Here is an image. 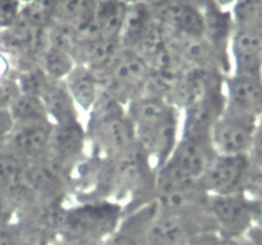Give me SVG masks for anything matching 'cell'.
<instances>
[{
	"mask_svg": "<svg viewBox=\"0 0 262 245\" xmlns=\"http://www.w3.org/2000/svg\"><path fill=\"white\" fill-rule=\"evenodd\" d=\"M216 156L211 140L179 138L166 162L156 171V190L184 183H200Z\"/></svg>",
	"mask_w": 262,
	"mask_h": 245,
	"instance_id": "cell-6",
	"label": "cell"
},
{
	"mask_svg": "<svg viewBox=\"0 0 262 245\" xmlns=\"http://www.w3.org/2000/svg\"><path fill=\"white\" fill-rule=\"evenodd\" d=\"M230 10L233 15L230 73L262 76V22L258 0L237 2Z\"/></svg>",
	"mask_w": 262,
	"mask_h": 245,
	"instance_id": "cell-4",
	"label": "cell"
},
{
	"mask_svg": "<svg viewBox=\"0 0 262 245\" xmlns=\"http://www.w3.org/2000/svg\"><path fill=\"white\" fill-rule=\"evenodd\" d=\"M9 112L14 124L50 121L40 97L31 94L20 93L10 105Z\"/></svg>",
	"mask_w": 262,
	"mask_h": 245,
	"instance_id": "cell-24",
	"label": "cell"
},
{
	"mask_svg": "<svg viewBox=\"0 0 262 245\" xmlns=\"http://www.w3.org/2000/svg\"><path fill=\"white\" fill-rule=\"evenodd\" d=\"M91 156L113 158L137 143L127 107L104 91L89 112L86 127Z\"/></svg>",
	"mask_w": 262,
	"mask_h": 245,
	"instance_id": "cell-3",
	"label": "cell"
},
{
	"mask_svg": "<svg viewBox=\"0 0 262 245\" xmlns=\"http://www.w3.org/2000/svg\"><path fill=\"white\" fill-rule=\"evenodd\" d=\"M40 99L53 125L67 124L79 120V110L64 81L50 79Z\"/></svg>",
	"mask_w": 262,
	"mask_h": 245,
	"instance_id": "cell-19",
	"label": "cell"
},
{
	"mask_svg": "<svg viewBox=\"0 0 262 245\" xmlns=\"http://www.w3.org/2000/svg\"><path fill=\"white\" fill-rule=\"evenodd\" d=\"M86 128L78 121L53 125L48 158L73 175L77 166L86 158Z\"/></svg>",
	"mask_w": 262,
	"mask_h": 245,
	"instance_id": "cell-13",
	"label": "cell"
},
{
	"mask_svg": "<svg viewBox=\"0 0 262 245\" xmlns=\"http://www.w3.org/2000/svg\"><path fill=\"white\" fill-rule=\"evenodd\" d=\"M26 188L31 195L41 201L64 203L67 195L73 194V179L72 174L46 157L28 163Z\"/></svg>",
	"mask_w": 262,
	"mask_h": 245,
	"instance_id": "cell-12",
	"label": "cell"
},
{
	"mask_svg": "<svg viewBox=\"0 0 262 245\" xmlns=\"http://www.w3.org/2000/svg\"><path fill=\"white\" fill-rule=\"evenodd\" d=\"M13 127H14V121H13L9 110L0 109V145L2 147H4L5 140L12 132Z\"/></svg>",
	"mask_w": 262,
	"mask_h": 245,
	"instance_id": "cell-31",
	"label": "cell"
},
{
	"mask_svg": "<svg viewBox=\"0 0 262 245\" xmlns=\"http://www.w3.org/2000/svg\"><path fill=\"white\" fill-rule=\"evenodd\" d=\"M53 124L50 121L14 124L3 150L27 163L48 157Z\"/></svg>",
	"mask_w": 262,
	"mask_h": 245,
	"instance_id": "cell-15",
	"label": "cell"
},
{
	"mask_svg": "<svg viewBox=\"0 0 262 245\" xmlns=\"http://www.w3.org/2000/svg\"><path fill=\"white\" fill-rule=\"evenodd\" d=\"M148 4L156 22L171 35L187 37L202 36L204 15L199 3L152 2Z\"/></svg>",
	"mask_w": 262,
	"mask_h": 245,
	"instance_id": "cell-14",
	"label": "cell"
},
{
	"mask_svg": "<svg viewBox=\"0 0 262 245\" xmlns=\"http://www.w3.org/2000/svg\"><path fill=\"white\" fill-rule=\"evenodd\" d=\"M225 76H217L194 104L182 111L181 138L210 140L212 128L225 110Z\"/></svg>",
	"mask_w": 262,
	"mask_h": 245,
	"instance_id": "cell-8",
	"label": "cell"
},
{
	"mask_svg": "<svg viewBox=\"0 0 262 245\" xmlns=\"http://www.w3.org/2000/svg\"><path fill=\"white\" fill-rule=\"evenodd\" d=\"M215 231L206 206L187 209H156L147 245H183L192 237Z\"/></svg>",
	"mask_w": 262,
	"mask_h": 245,
	"instance_id": "cell-5",
	"label": "cell"
},
{
	"mask_svg": "<svg viewBox=\"0 0 262 245\" xmlns=\"http://www.w3.org/2000/svg\"><path fill=\"white\" fill-rule=\"evenodd\" d=\"M15 79H17V83L19 86L20 93L41 97L51 78H49L45 71L37 65L20 70L19 74L15 77Z\"/></svg>",
	"mask_w": 262,
	"mask_h": 245,
	"instance_id": "cell-25",
	"label": "cell"
},
{
	"mask_svg": "<svg viewBox=\"0 0 262 245\" xmlns=\"http://www.w3.org/2000/svg\"><path fill=\"white\" fill-rule=\"evenodd\" d=\"M20 9L18 2H0V28L8 30L12 27L19 18Z\"/></svg>",
	"mask_w": 262,
	"mask_h": 245,
	"instance_id": "cell-27",
	"label": "cell"
},
{
	"mask_svg": "<svg viewBox=\"0 0 262 245\" xmlns=\"http://www.w3.org/2000/svg\"><path fill=\"white\" fill-rule=\"evenodd\" d=\"M224 93L227 109L262 117V76L230 73L224 79Z\"/></svg>",
	"mask_w": 262,
	"mask_h": 245,
	"instance_id": "cell-17",
	"label": "cell"
},
{
	"mask_svg": "<svg viewBox=\"0 0 262 245\" xmlns=\"http://www.w3.org/2000/svg\"><path fill=\"white\" fill-rule=\"evenodd\" d=\"M219 235L214 234V232H209V234H202L199 236L192 237L191 240L183 245H215L216 244Z\"/></svg>",
	"mask_w": 262,
	"mask_h": 245,
	"instance_id": "cell-32",
	"label": "cell"
},
{
	"mask_svg": "<svg viewBox=\"0 0 262 245\" xmlns=\"http://www.w3.org/2000/svg\"><path fill=\"white\" fill-rule=\"evenodd\" d=\"M123 216V207L112 201L64 207L54 245H104Z\"/></svg>",
	"mask_w": 262,
	"mask_h": 245,
	"instance_id": "cell-2",
	"label": "cell"
},
{
	"mask_svg": "<svg viewBox=\"0 0 262 245\" xmlns=\"http://www.w3.org/2000/svg\"><path fill=\"white\" fill-rule=\"evenodd\" d=\"M204 15V32L202 37L209 43L219 58L227 76L232 71L230 65V38L233 33L232 10L224 9L217 3H200Z\"/></svg>",
	"mask_w": 262,
	"mask_h": 245,
	"instance_id": "cell-16",
	"label": "cell"
},
{
	"mask_svg": "<svg viewBox=\"0 0 262 245\" xmlns=\"http://www.w3.org/2000/svg\"><path fill=\"white\" fill-rule=\"evenodd\" d=\"M246 236L252 245H262V227L253 226Z\"/></svg>",
	"mask_w": 262,
	"mask_h": 245,
	"instance_id": "cell-34",
	"label": "cell"
},
{
	"mask_svg": "<svg viewBox=\"0 0 262 245\" xmlns=\"http://www.w3.org/2000/svg\"><path fill=\"white\" fill-rule=\"evenodd\" d=\"M128 3L100 2L95 5L94 22L100 37L120 41Z\"/></svg>",
	"mask_w": 262,
	"mask_h": 245,
	"instance_id": "cell-21",
	"label": "cell"
},
{
	"mask_svg": "<svg viewBox=\"0 0 262 245\" xmlns=\"http://www.w3.org/2000/svg\"><path fill=\"white\" fill-rule=\"evenodd\" d=\"M248 157H250L252 165L257 170L262 171V117L258 119L257 125H256L255 137H253L252 147H251Z\"/></svg>",
	"mask_w": 262,
	"mask_h": 245,
	"instance_id": "cell-29",
	"label": "cell"
},
{
	"mask_svg": "<svg viewBox=\"0 0 262 245\" xmlns=\"http://www.w3.org/2000/svg\"><path fill=\"white\" fill-rule=\"evenodd\" d=\"M20 94L19 86L15 78H0V109L9 110L10 105Z\"/></svg>",
	"mask_w": 262,
	"mask_h": 245,
	"instance_id": "cell-26",
	"label": "cell"
},
{
	"mask_svg": "<svg viewBox=\"0 0 262 245\" xmlns=\"http://www.w3.org/2000/svg\"><path fill=\"white\" fill-rule=\"evenodd\" d=\"M64 82L78 110L90 112L102 92L99 77L86 66L77 64Z\"/></svg>",
	"mask_w": 262,
	"mask_h": 245,
	"instance_id": "cell-20",
	"label": "cell"
},
{
	"mask_svg": "<svg viewBox=\"0 0 262 245\" xmlns=\"http://www.w3.org/2000/svg\"><path fill=\"white\" fill-rule=\"evenodd\" d=\"M258 119L225 107L212 128L210 140L216 155L248 156Z\"/></svg>",
	"mask_w": 262,
	"mask_h": 245,
	"instance_id": "cell-11",
	"label": "cell"
},
{
	"mask_svg": "<svg viewBox=\"0 0 262 245\" xmlns=\"http://www.w3.org/2000/svg\"><path fill=\"white\" fill-rule=\"evenodd\" d=\"M28 163L17 156L0 151V193L22 194L26 188V173Z\"/></svg>",
	"mask_w": 262,
	"mask_h": 245,
	"instance_id": "cell-22",
	"label": "cell"
},
{
	"mask_svg": "<svg viewBox=\"0 0 262 245\" xmlns=\"http://www.w3.org/2000/svg\"><path fill=\"white\" fill-rule=\"evenodd\" d=\"M158 209L156 202L143 206L123 216L115 231L104 245H147L151 221Z\"/></svg>",
	"mask_w": 262,
	"mask_h": 245,
	"instance_id": "cell-18",
	"label": "cell"
},
{
	"mask_svg": "<svg viewBox=\"0 0 262 245\" xmlns=\"http://www.w3.org/2000/svg\"><path fill=\"white\" fill-rule=\"evenodd\" d=\"M247 194L251 198V204H252L253 226L262 227V181L255 184L247 191Z\"/></svg>",
	"mask_w": 262,
	"mask_h": 245,
	"instance_id": "cell-28",
	"label": "cell"
},
{
	"mask_svg": "<svg viewBox=\"0 0 262 245\" xmlns=\"http://www.w3.org/2000/svg\"><path fill=\"white\" fill-rule=\"evenodd\" d=\"M136 139L156 170L160 168L181 138L182 111L170 101L146 92L127 105Z\"/></svg>",
	"mask_w": 262,
	"mask_h": 245,
	"instance_id": "cell-1",
	"label": "cell"
},
{
	"mask_svg": "<svg viewBox=\"0 0 262 245\" xmlns=\"http://www.w3.org/2000/svg\"><path fill=\"white\" fill-rule=\"evenodd\" d=\"M206 209L220 237L246 236L253 227L252 204L247 193L209 195Z\"/></svg>",
	"mask_w": 262,
	"mask_h": 245,
	"instance_id": "cell-10",
	"label": "cell"
},
{
	"mask_svg": "<svg viewBox=\"0 0 262 245\" xmlns=\"http://www.w3.org/2000/svg\"><path fill=\"white\" fill-rule=\"evenodd\" d=\"M76 65V60L71 54L53 46H48L38 59V66L49 78L55 81H64Z\"/></svg>",
	"mask_w": 262,
	"mask_h": 245,
	"instance_id": "cell-23",
	"label": "cell"
},
{
	"mask_svg": "<svg viewBox=\"0 0 262 245\" xmlns=\"http://www.w3.org/2000/svg\"><path fill=\"white\" fill-rule=\"evenodd\" d=\"M3 150V147H2V145H0V151H2Z\"/></svg>",
	"mask_w": 262,
	"mask_h": 245,
	"instance_id": "cell-35",
	"label": "cell"
},
{
	"mask_svg": "<svg viewBox=\"0 0 262 245\" xmlns=\"http://www.w3.org/2000/svg\"><path fill=\"white\" fill-rule=\"evenodd\" d=\"M151 68L147 61L133 50L122 48L101 77L102 91L127 107L129 102L147 92Z\"/></svg>",
	"mask_w": 262,
	"mask_h": 245,
	"instance_id": "cell-7",
	"label": "cell"
},
{
	"mask_svg": "<svg viewBox=\"0 0 262 245\" xmlns=\"http://www.w3.org/2000/svg\"><path fill=\"white\" fill-rule=\"evenodd\" d=\"M0 245H20L14 221H0Z\"/></svg>",
	"mask_w": 262,
	"mask_h": 245,
	"instance_id": "cell-30",
	"label": "cell"
},
{
	"mask_svg": "<svg viewBox=\"0 0 262 245\" xmlns=\"http://www.w3.org/2000/svg\"><path fill=\"white\" fill-rule=\"evenodd\" d=\"M253 173L248 156L216 155L200 183L209 195L247 193Z\"/></svg>",
	"mask_w": 262,
	"mask_h": 245,
	"instance_id": "cell-9",
	"label": "cell"
},
{
	"mask_svg": "<svg viewBox=\"0 0 262 245\" xmlns=\"http://www.w3.org/2000/svg\"><path fill=\"white\" fill-rule=\"evenodd\" d=\"M215 245H252L251 241L248 240L247 236H241V237H220L217 239L216 244Z\"/></svg>",
	"mask_w": 262,
	"mask_h": 245,
	"instance_id": "cell-33",
	"label": "cell"
}]
</instances>
